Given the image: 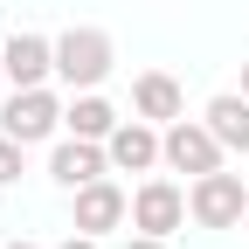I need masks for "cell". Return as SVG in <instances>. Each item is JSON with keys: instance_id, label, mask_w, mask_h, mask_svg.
I'll return each mask as SVG.
<instances>
[{"instance_id": "6da1fadb", "label": "cell", "mask_w": 249, "mask_h": 249, "mask_svg": "<svg viewBox=\"0 0 249 249\" xmlns=\"http://www.w3.org/2000/svg\"><path fill=\"white\" fill-rule=\"evenodd\" d=\"M55 76L70 90H97L111 76V35L104 28H70V35L55 42Z\"/></svg>"}, {"instance_id": "7a4b0ae2", "label": "cell", "mask_w": 249, "mask_h": 249, "mask_svg": "<svg viewBox=\"0 0 249 249\" xmlns=\"http://www.w3.org/2000/svg\"><path fill=\"white\" fill-rule=\"evenodd\" d=\"M187 208H194V222L201 229H242V214H249V194H242V173H201L194 180V194H187Z\"/></svg>"}, {"instance_id": "3957f363", "label": "cell", "mask_w": 249, "mask_h": 249, "mask_svg": "<svg viewBox=\"0 0 249 249\" xmlns=\"http://www.w3.org/2000/svg\"><path fill=\"white\" fill-rule=\"evenodd\" d=\"M160 145H166V166H173V173H194V180L214 173V166H222V152H229L222 139L208 132V118H201V124H194V118H173Z\"/></svg>"}, {"instance_id": "277c9868", "label": "cell", "mask_w": 249, "mask_h": 249, "mask_svg": "<svg viewBox=\"0 0 249 249\" xmlns=\"http://www.w3.org/2000/svg\"><path fill=\"white\" fill-rule=\"evenodd\" d=\"M55 124H62V104H55V90H49V83L14 90V97H7V111H0V132H7V139H21V145L49 139Z\"/></svg>"}, {"instance_id": "5b68a950", "label": "cell", "mask_w": 249, "mask_h": 249, "mask_svg": "<svg viewBox=\"0 0 249 249\" xmlns=\"http://www.w3.org/2000/svg\"><path fill=\"white\" fill-rule=\"evenodd\" d=\"M187 214H194V208H187V194L173 180H145L132 194V229H145V235H173Z\"/></svg>"}, {"instance_id": "8992f818", "label": "cell", "mask_w": 249, "mask_h": 249, "mask_svg": "<svg viewBox=\"0 0 249 249\" xmlns=\"http://www.w3.org/2000/svg\"><path fill=\"white\" fill-rule=\"evenodd\" d=\"M124 214H132L124 187H111V180H83V187H76V229H83V235H111Z\"/></svg>"}, {"instance_id": "52a82bcc", "label": "cell", "mask_w": 249, "mask_h": 249, "mask_svg": "<svg viewBox=\"0 0 249 249\" xmlns=\"http://www.w3.org/2000/svg\"><path fill=\"white\" fill-rule=\"evenodd\" d=\"M104 152H111V166H118V173H145L152 160H166V145H160V132H152L145 118H132V124L118 118V132L104 139Z\"/></svg>"}, {"instance_id": "ba28073f", "label": "cell", "mask_w": 249, "mask_h": 249, "mask_svg": "<svg viewBox=\"0 0 249 249\" xmlns=\"http://www.w3.org/2000/svg\"><path fill=\"white\" fill-rule=\"evenodd\" d=\"M104 166H111L104 139H62V145L49 152V173H55L62 187H70V194H76L83 180H104Z\"/></svg>"}, {"instance_id": "9c48e42d", "label": "cell", "mask_w": 249, "mask_h": 249, "mask_svg": "<svg viewBox=\"0 0 249 249\" xmlns=\"http://www.w3.org/2000/svg\"><path fill=\"white\" fill-rule=\"evenodd\" d=\"M0 55H7V83H14V90H35V83L55 76V42H49V35H14Z\"/></svg>"}, {"instance_id": "30bf717a", "label": "cell", "mask_w": 249, "mask_h": 249, "mask_svg": "<svg viewBox=\"0 0 249 249\" xmlns=\"http://www.w3.org/2000/svg\"><path fill=\"white\" fill-rule=\"evenodd\" d=\"M132 111H139L145 124H173V118H180V83H173L166 70H145V76L132 83Z\"/></svg>"}, {"instance_id": "8fae6325", "label": "cell", "mask_w": 249, "mask_h": 249, "mask_svg": "<svg viewBox=\"0 0 249 249\" xmlns=\"http://www.w3.org/2000/svg\"><path fill=\"white\" fill-rule=\"evenodd\" d=\"M208 132L222 139L229 152H249V97H242V90H229V97L208 104Z\"/></svg>"}, {"instance_id": "7c38bea8", "label": "cell", "mask_w": 249, "mask_h": 249, "mask_svg": "<svg viewBox=\"0 0 249 249\" xmlns=\"http://www.w3.org/2000/svg\"><path fill=\"white\" fill-rule=\"evenodd\" d=\"M62 124H70L76 139H111V132H118V111L97 97V90H83V97H76L70 111H62Z\"/></svg>"}, {"instance_id": "4fadbf2b", "label": "cell", "mask_w": 249, "mask_h": 249, "mask_svg": "<svg viewBox=\"0 0 249 249\" xmlns=\"http://www.w3.org/2000/svg\"><path fill=\"white\" fill-rule=\"evenodd\" d=\"M7 180H21V139L0 132V187H7Z\"/></svg>"}, {"instance_id": "5bb4252c", "label": "cell", "mask_w": 249, "mask_h": 249, "mask_svg": "<svg viewBox=\"0 0 249 249\" xmlns=\"http://www.w3.org/2000/svg\"><path fill=\"white\" fill-rule=\"evenodd\" d=\"M124 249H166V235H145V229H139L132 242H124Z\"/></svg>"}, {"instance_id": "9a60e30c", "label": "cell", "mask_w": 249, "mask_h": 249, "mask_svg": "<svg viewBox=\"0 0 249 249\" xmlns=\"http://www.w3.org/2000/svg\"><path fill=\"white\" fill-rule=\"evenodd\" d=\"M62 249H97V235H83V229H76L70 242H62Z\"/></svg>"}, {"instance_id": "2e32d148", "label": "cell", "mask_w": 249, "mask_h": 249, "mask_svg": "<svg viewBox=\"0 0 249 249\" xmlns=\"http://www.w3.org/2000/svg\"><path fill=\"white\" fill-rule=\"evenodd\" d=\"M242 97H249V62H242Z\"/></svg>"}, {"instance_id": "e0dca14e", "label": "cell", "mask_w": 249, "mask_h": 249, "mask_svg": "<svg viewBox=\"0 0 249 249\" xmlns=\"http://www.w3.org/2000/svg\"><path fill=\"white\" fill-rule=\"evenodd\" d=\"M0 83H7V55H0Z\"/></svg>"}, {"instance_id": "ac0fdd59", "label": "cell", "mask_w": 249, "mask_h": 249, "mask_svg": "<svg viewBox=\"0 0 249 249\" xmlns=\"http://www.w3.org/2000/svg\"><path fill=\"white\" fill-rule=\"evenodd\" d=\"M14 249H35V242H14Z\"/></svg>"}, {"instance_id": "d6986e66", "label": "cell", "mask_w": 249, "mask_h": 249, "mask_svg": "<svg viewBox=\"0 0 249 249\" xmlns=\"http://www.w3.org/2000/svg\"><path fill=\"white\" fill-rule=\"evenodd\" d=\"M242 229H249V214H242Z\"/></svg>"}]
</instances>
